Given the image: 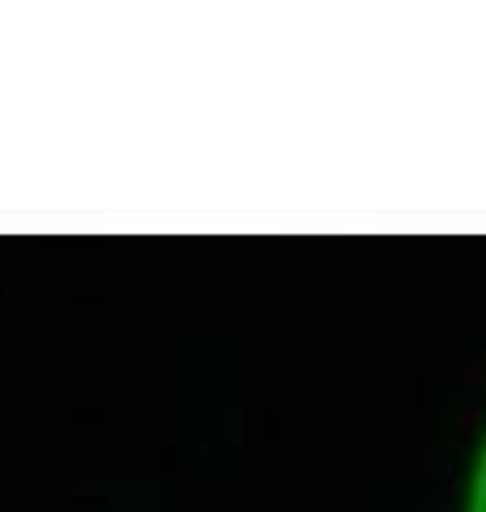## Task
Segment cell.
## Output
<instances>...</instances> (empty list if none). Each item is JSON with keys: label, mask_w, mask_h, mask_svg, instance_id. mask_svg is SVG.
Returning a JSON list of instances; mask_svg holds the SVG:
<instances>
[{"label": "cell", "mask_w": 486, "mask_h": 512, "mask_svg": "<svg viewBox=\"0 0 486 512\" xmlns=\"http://www.w3.org/2000/svg\"><path fill=\"white\" fill-rule=\"evenodd\" d=\"M452 512H486V410L478 419V431L469 440L465 466L457 478V500H452Z\"/></svg>", "instance_id": "obj_1"}]
</instances>
